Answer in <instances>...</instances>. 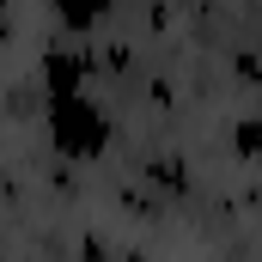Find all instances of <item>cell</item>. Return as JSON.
Instances as JSON below:
<instances>
[{
  "label": "cell",
  "instance_id": "obj_3",
  "mask_svg": "<svg viewBox=\"0 0 262 262\" xmlns=\"http://www.w3.org/2000/svg\"><path fill=\"white\" fill-rule=\"evenodd\" d=\"M49 12L61 18L67 31H98V18L110 12V0H49Z\"/></svg>",
  "mask_w": 262,
  "mask_h": 262
},
{
  "label": "cell",
  "instance_id": "obj_4",
  "mask_svg": "<svg viewBox=\"0 0 262 262\" xmlns=\"http://www.w3.org/2000/svg\"><path fill=\"white\" fill-rule=\"evenodd\" d=\"M238 146H244L250 159H262V128H256V122H244V128H238Z\"/></svg>",
  "mask_w": 262,
  "mask_h": 262
},
{
  "label": "cell",
  "instance_id": "obj_1",
  "mask_svg": "<svg viewBox=\"0 0 262 262\" xmlns=\"http://www.w3.org/2000/svg\"><path fill=\"white\" fill-rule=\"evenodd\" d=\"M43 128H49V146H55L61 159H98V152L110 146V116H104L85 92L49 98V104H43Z\"/></svg>",
  "mask_w": 262,
  "mask_h": 262
},
{
  "label": "cell",
  "instance_id": "obj_2",
  "mask_svg": "<svg viewBox=\"0 0 262 262\" xmlns=\"http://www.w3.org/2000/svg\"><path fill=\"white\" fill-rule=\"evenodd\" d=\"M85 79H92V55H79V49H43V92L49 98L85 92Z\"/></svg>",
  "mask_w": 262,
  "mask_h": 262
}]
</instances>
